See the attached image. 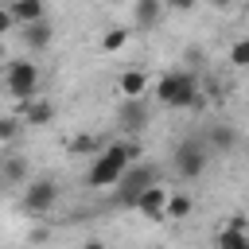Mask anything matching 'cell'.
<instances>
[{
  "instance_id": "1",
  "label": "cell",
  "mask_w": 249,
  "mask_h": 249,
  "mask_svg": "<svg viewBox=\"0 0 249 249\" xmlns=\"http://www.w3.org/2000/svg\"><path fill=\"white\" fill-rule=\"evenodd\" d=\"M136 160H140V144H136V140H117V144H109V148L93 160L86 183H89V187H117L121 175L128 171V163H136Z\"/></svg>"
},
{
  "instance_id": "2",
  "label": "cell",
  "mask_w": 249,
  "mask_h": 249,
  "mask_svg": "<svg viewBox=\"0 0 249 249\" xmlns=\"http://www.w3.org/2000/svg\"><path fill=\"white\" fill-rule=\"evenodd\" d=\"M156 101L160 105H167V109H195L202 97V89H198V78L191 74V70H167V74H160L156 78Z\"/></svg>"
},
{
  "instance_id": "3",
  "label": "cell",
  "mask_w": 249,
  "mask_h": 249,
  "mask_svg": "<svg viewBox=\"0 0 249 249\" xmlns=\"http://www.w3.org/2000/svg\"><path fill=\"white\" fill-rule=\"evenodd\" d=\"M4 93L12 101H31L39 93V66L31 58H12L4 70Z\"/></svg>"
},
{
  "instance_id": "4",
  "label": "cell",
  "mask_w": 249,
  "mask_h": 249,
  "mask_svg": "<svg viewBox=\"0 0 249 249\" xmlns=\"http://www.w3.org/2000/svg\"><path fill=\"white\" fill-rule=\"evenodd\" d=\"M152 183H160V167L156 163H128V171L121 175V183H117V202L121 206H136V198H140V191L144 187H152Z\"/></svg>"
},
{
  "instance_id": "5",
  "label": "cell",
  "mask_w": 249,
  "mask_h": 249,
  "mask_svg": "<svg viewBox=\"0 0 249 249\" xmlns=\"http://www.w3.org/2000/svg\"><path fill=\"white\" fill-rule=\"evenodd\" d=\"M206 160H210V152H206L202 140L187 136V140L175 144V171H179V179H198L206 171Z\"/></svg>"
},
{
  "instance_id": "6",
  "label": "cell",
  "mask_w": 249,
  "mask_h": 249,
  "mask_svg": "<svg viewBox=\"0 0 249 249\" xmlns=\"http://www.w3.org/2000/svg\"><path fill=\"white\" fill-rule=\"evenodd\" d=\"M54 202H58V183H54V179H31V183L23 187V210L47 214Z\"/></svg>"
},
{
  "instance_id": "7",
  "label": "cell",
  "mask_w": 249,
  "mask_h": 249,
  "mask_svg": "<svg viewBox=\"0 0 249 249\" xmlns=\"http://www.w3.org/2000/svg\"><path fill=\"white\" fill-rule=\"evenodd\" d=\"M148 121H152V105H148V97H144V93H140V97H124V101H121V109H117V124H121L124 132H140Z\"/></svg>"
},
{
  "instance_id": "8",
  "label": "cell",
  "mask_w": 249,
  "mask_h": 249,
  "mask_svg": "<svg viewBox=\"0 0 249 249\" xmlns=\"http://www.w3.org/2000/svg\"><path fill=\"white\" fill-rule=\"evenodd\" d=\"M167 198H171V191H167L163 183H152V187L140 191V198H136L132 210H140V214L152 218V222H163V218H167Z\"/></svg>"
},
{
  "instance_id": "9",
  "label": "cell",
  "mask_w": 249,
  "mask_h": 249,
  "mask_svg": "<svg viewBox=\"0 0 249 249\" xmlns=\"http://www.w3.org/2000/svg\"><path fill=\"white\" fill-rule=\"evenodd\" d=\"M163 4L167 0H132V23L140 31H152L160 23V16H163Z\"/></svg>"
},
{
  "instance_id": "10",
  "label": "cell",
  "mask_w": 249,
  "mask_h": 249,
  "mask_svg": "<svg viewBox=\"0 0 249 249\" xmlns=\"http://www.w3.org/2000/svg\"><path fill=\"white\" fill-rule=\"evenodd\" d=\"M51 39H54V27H51V19L43 16V19H35V23H23V43L31 47V51H47L51 47Z\"/></svg>"
},
{
  "instance_id": "11",
  "label": "cell",
  "mask_w": 249,
  "mask_h": 249,
  "mask_svg": "<svg viewBox=\"0 0 249 249\" xmlns=\"http://www.w3.org/2000/svg\"><path fill=\"white\" fill-rule=\"evenodd\" d=\"M214 241H218L222 249H249V230H245V222H241V218H230V226H226V230H218V233H214Z\"/></svg>"
},
{
  "instance_id": "12",
  "label": "cell",
  "mask_w": 249,
  "mask_h": 249,
  "mask_svg": "<svg viewBox=\"0 0 249 249\" xmlns=\"http://www.w3.org/2000/svg\"><path fill=\"white\" fill-rule=\"evenodd\" d=\"M19 27L23 23H35V19H43L47 16V8H43V0H8V8H4Z\"/></svg>"
},
{
  "instance_id": "13",
  "label": "cell",
  "mask_w": 249,
  "mask_h": 249,
  "mask_svg": "<svg viewBox=\"0 0 249 249\" xmlns=\"http://www.w3.org/2000/svg\"><path fill=\"white\" fill-rule=\"evenodd\" d=\"M51 121H54V105L51 101H39V97L23 101V124L39 128V124H51Z\"/></svg>"
},
{
  "instance_id": "14",
  "label": "cell",
  "mask_w": 249,
  "mask_h": 249,
  "mask_svg": "<svg viewBox=\"0 0 249 249\" xmlns=\"http://www.w3.org/2000/svg\"><path fill=\"white\" fill-rule=\"evenodd\" d=\"M4 183L8 187H27L31 183V171H27L23 156H4Z\"/></svg>"
},
{
  "instance_id": "15",
  "label": "cell",
  "mask_w": 249,
  "mask_h": 249,
  "mask_svg": "<svg viewBox=\"0 0 249 249\" xmlns=\"http://www.w3.org/2000/svg\"><path fill=\"white\" fill-rule=\"evenodd\" d=\"M117 89H121L124 97H140V93L148 89V74H140V70H124V74L117 78Z\"/></svg>"
},
{
  "instance_id": "16",
  "label": "cell",
  "mask_w": 249,
  "mask_h": 249,
  "mask_svg": "<svg viewBox=\"0 0 249 249\" xmlns=\"http://www.w3.org/2000/svg\"><path fill=\"white\" fill-rule=\"evenodd\" d=\"M210 144L218 148V156H226V152H233V144H237V132H233L230 124H218V128L210 132Z\"/></svg>"
},
{
  "instance_id": "17",
  "label": "cell",
  "mask_w": 249,
  "mask_h": 249,
  "mask_svg": "<svg viewBox=\"0 0 249 249\" xmlns=\"http://www.w3.org/2000/svg\"><path fill=\"white\" fill-rule=\"evenodd\" d=\"M191 206H195V198H191L187 191H175V195L167 198V218H187Z\"/></svg>"
},
{
  "instance_id": "18",
  "label": "cell",
  "mask_w": 249,
  "mask_h": 249,
  "mask_svg": "<svg viewBox=\"0 0 249 249\" xmlns=\"http://www.w3.org/2000/svg\"><path fill=\"white\" fill-rule=\"evenodd\" d=\"M128 35H132L128 27H109V31L101 35V51H121V47L128 43Z\"/></svg>"
},
{
  "instance_id": "19",
  "label": "cell",
  "mask_w": 249,
  "mask_h": 249,
  "mask_svg": "<svg viewBox=\"0 0 249 249\" xmlns=\"http://www.w3.org/2000/svg\"><path fill=\"white\" fill-rule=\"evenodd\" d=\"M230 62H233L237 70H249V39H237V43L230 47Z\"/></svg>"
},
{
  "instance_id": "20",
  "label": "cell",
  "mask_w": 249,
  "mask_h": 249,
  "mask_svg": "<svg viewBox=\"0 0 249 249\" xmlns=\"http://www.w3.org/2000/svg\"><path fill=\"white\" fill-rule=\"evenodd\" d=\"M19 124H23V121L4 117V121H0V140H4V144H12V140H16V132H19Z\"/></svg>"
},
{
  "instance_id": "21",
  "label": "cell",
  "mask_w": 249,
  "mask_h": 249,
  "mask_svg": "<svg viewBox=\"0 0 249 249\" xmlns=\"http://www.w3.org/2000/svg\"><path fill=\"white\" fill-rule=\"evenodd\" d=\"M93 148H97V136H74L66 144V152H93Z\"/></svg>"
},
{
  "instance_id": "22",
  "label": "cell",
  "mask_w": 249,
  "mask_h": 249,
  "mask_svg": "<svg viewBox=\"0 0 249 249\" xmlns=\"http://www.w3.org/2000/svg\"><path fill=\"white\" fill-rule=\"evenodd\" d=\"M171 8H179V12H187V8H195V4H202V0H167Z\"/></svg>"
},
{
  "instance_id": "23",
  "label": "cell",
  "mask_w": 249,
  "mask_h": 249,
  "mask_svg": "<svg viewBox=\"0 0 249 249\" xmlns=\"http://www.w3.org/2000/svg\"><path fill=\"white\" fill-rule=\"evenodd\" d=\"M206 4H214V8H230L233 0H206Z\"/></svg>"
},
{
  "instance_id": "24",
  "label": "cell",
  "mask_w": 249,
  "mask_h": 249,
  "mask_svg": "<svg viewBox=\"0 0 249 249\" xmlns=\"http://www.w3.org/2000/svg\"><path fill=\"white\" fill-rule=\"evenodd\" d=\"M245 16H249V0H245Z\"/></svg>"
}]
</instances>
